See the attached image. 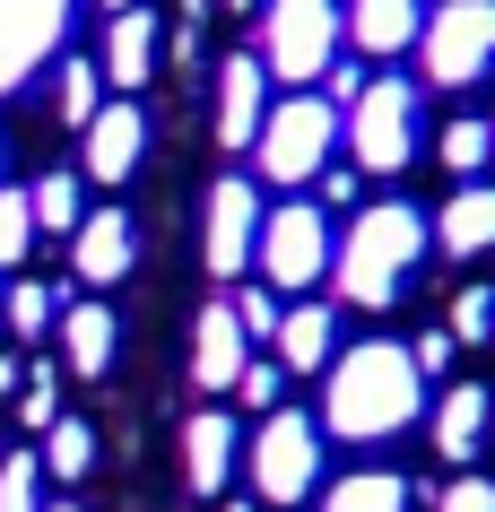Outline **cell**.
Here are the masks:
<instances>
[{"instance_id": "cell-1", "label": "cell", "mask_w": 495, "mask_h": 512, "mask_svg": "<svg viewBox=\"0 0 495 512\" xmlns=\"http://www.w3.org/2000/svg\"><path fill=\"white\" fill-rule=\"evenodd\" d=\"M426 408V374L400 339H357V348L330 356L322 374V434L330 443H391L417 426Z\"/></svg>"}, {"instance_id": "cell-2", "label": "cell", "mask_w": 495, "mask_h": 512, "mask_svg": "<svg viewBox=\"0 0 495 512\" xmlns=\"http://www.w3.org/2000/svg\"><path fill=\"white\" fill-rule=\"evenodd\" d=\"M426 252H435V217H417L409 200H365L330 252V296L357 313H391Z\"/></svg>"}, {"instance_id": "cell-3", "label": "cell", "mask_w": 495, "mask_h": 512, "mask_svg": "<svg viewBox=\"0 0 495 512\" xmlns=\"http://www.w3.org/2000/svg\"><path fill=\"white\" fill-rule=\"evenodd\" d=\"M330 148H339V105L313 96V87H287L270 113H261V131H252V183H278V191H304L322 183Z\"/></svg>"}, {"instance_id": "cell-4", "label": "cell", "mask_w": 495, "mask_h": 512, "mask_svg": "<svg viewBox=\"0 0 495 512\" xmlns=\"http://www.w3.org/2000/svg\"><path fill=\"white\" fill-rule=\"evenodd\" d=\"M322 417H304V408H270L261 426L244 434V478L261 504H313L322 495Z\"/></svg>"}, {"instance_id": "cell-5", "label": "cell", "mask_w": 495, "mask_h": 512, "mask_svg": "<svg viewBox=\"0 0 495 512\" xmlns=\"http://www.w3.org/2000/svg\"><path fill=\"white\" fill-rule=\"evenodd\" d=\"M339 35H348L339 0H261V44L252 53L278 87H313L339 61Z\"/></svg>"}, {"instance_id": "cell-6", "label": "cell", "mask_w": 495, "mask_h": 512, "mask_svg": "<svg viewBox=\"0 0 495 512\" xmlns=\"http://www.w3.org/2000/svg\"><path fill=\"white\" fill-rule=\"evenodd\" d=\"M487 70H495V0H426L417 79L426 87H478Z\"/></svg>"}, {"instance_id": "cell-7", "label": "cell", "mask_w": 495, "mask_h": 512, "mask_svg": "<svg viewBox=\"0 0 495 512\" xmlns=\"http://www.w3.org/2000/svg\"><path fill=\"white\" fill-rule=\"evenodd\" d=\"M357 174H409L417 157V79H365V96L339 113Z\"/></svg>"}, {"instance_id": "cell-8", "label": "cell", "mask_w": 495, "mask_h": 512, "mask_svg": "<svg viewBox=\"0 0 495 512\" xmlns=\"http://www.w3.org/2000/svg\"><path fill=\"white\" fill-rule=\"evenodd\" d=\"M330 252H339L330 217L313 209V200H287V209L261 217V252H252V270H261L270 296H313V287L330 278Z\"/></svg>"}, {"instance_id": "cell-9", "label": "cell", "mask_w": 495, "mask_h": 512, "mask_svg": "<svg viewBox=\"0 0 495 512\" xmlns=\"http://www.w3.org/2000/svg\"><path fill=\"white\" fill-rule=\"evenodd\" d=\"M261 217H270L261 183H252V174H218V183H209V209H200V270L209 278H244L252 252H261Z\"/></svg>"}, {"instance_id": "cell-10", "label": "cell", "mask_w": 495, "mask_h": 512, "mask_svg": "<svg viewBox=\"0 0 495 512\" xmlns=\"http://www.w3.org/2000/svg\"><path fill=\"white\" fill-rule=\"evenodd\" d=\"M70 270H79V287H122V278L139 270V226L131 209H87L79 217V235H70Z\"/></svg>"}, {"instance_id": "cell-11", "label": "cell", "mask_w": 495, "mask_h": 512, "mask_svg": "<svg viewBox=\"0 0 495 512\" xmlns=\"http://www.w3.org/2000/svg\"><path fill=\"white\" fill-rule=\"evenodd\" d=\"M139 157H148V113H139V96H113L87 122V183H131Z\"/></svg>"}, {"instance_id": "cell-12", "label": "cell", "mask_w": 495, "mask_h": 512, "mask_svg": "<svg viewBox=\"0 0 495 512\" xmlns=\"http://www.w3.org/2000/svg\"><path fill=\"white\" fill-rule=\"evenodd\" d=\"M157 44H165V27L148 18V0H139V9H122V18H105V44H96V70H105V87L139 96V87L157 79Z\"/></svg>"}, {"instance_id": "cell-13", "label": "cell", "mask_w": 495, "mask_h": 512, "mask_svg": "<svg viewBox=\"0 0 495 512\" xmlns=\"http://www.w3.org/2000/svg\"><path fill=\"white\" fill-rule=\"evenodd\" d=\"M261 113H270V70H261V53H226L218 61V148H252V131H261Z\"/></svg>"}, {"instance_id": "cell-14", "label": "cell", "mask_w": 495, "mask_h": 512, "mask_svg": "<svg viewBox=\"0 0 495 512\" xmlns=\"http://www.w3.org/2000/svg\"><path fill=\"white\" fill-rule=\"evenodd\" d=\"M252 365V330L235 322V304H209L192 322V382L218 400V391H235V374Z\"/></svg>"}, {"instance_id": "cell-15", "label": "cell", "mask_w": 495, "mask_h": 512, "mask_svg": "<svg viewBox=\"0 0 495 512\" xmlns=\"http://www.w3.org/2000/svg\"><path fill=\"white\" fill-rule=\"evenodd\" d=\"M235 469H244V426L218 417V408H200L183 426V478H192V495H226Z\"/></svg>"}, {"instance_id": "cell-16", "label": "cell", "mask_w": 495, "mask_h": 512, "mask_svg": "<svg viewBox=\"0 0 495 512\" xmlns=\"http://www.w3.org/2000/svg\"><path fill=\"white\" fill-rule=\"evenodd\" d=\"M487 426H495V400H487V382H443V400H435V452L452 460V469H469V460L487 452Z\"/></svg>"}, {"instance_id": "cell-17", "label": "cell", "mask_w": 495, "mask_h": 512, "mask_svg": "<svg viewBox=\"0 0 495 512\" xmlns=\"http://www.w3.org/2000/svg\"><path fill=\"white\" fill-rule=\"evenodd\" d=\"M53 339H61V356H70V374H79V382H105V374H113V339H122V322H113L105 296H79V304H61Z\"/></svg>"}, {"instance_id": "cell-18", "label": "cell", "mask_w": 495, "mask_h": 512, "mask_svg": "<svg viewBox=\"0 0 495 512\" xmlns=\"http://www.w3.org/2000/svg\"><path fill=\"white\" fill-rule=\"evenodd\" d=\"M270 356L287 365V374H330V356H339V313H330V304H313V296H296L287 313H278Z\"/></svg>"}, {"instance_id": "cell-19", "label": "cell", "mask_w": 495, "mask_h": 512, "mask_svg": "<svg viewBox=\"0 0 495 512\" xmlns=\"http://www.w3.org/2000/svg\"><path fill=\"white\" fill-rule=\"evenodd\" d=\"M435 252H452V261H478V252H495V183L478 174V183H461L452 200H443L435 217Z\"/></svg>"}, {"instance_id": "cell-20", "label": "cell", "mask_w": 495, "mask_h": 512, "mask_svg": "<svg viewBox=\"0 0 495 512\" xmlns=\"http://www.w3.org/2000/svg\"><path fill=\"white\" fill-rule=\"evenodd\" d=\"M417 27H426V0H348V44H357L365 61L409 53Z\"/></svg>"}, {"instance_id": "cell-21", "label": "cell", "mask_w": 495, "mask_h": 512, "mask_svg": "<svg viewBox=\"0 0 495 512\" xmlns=\"http://www.w3.org/2000/svg\"><path fill=\"white\" fill-rule=\"evenodd\" d=\"M313 512H409V478L400 469H348L313 495Z\"/></svg>"}, {"instance_id": "cell-22", "label": "cell", "mask_w": 495, "mask_h": 512, "mask_svg": "<svg viewBox=\"0 0 495 512\" xmlns=\"http://www.w3.org/2000/svg\"><path fill=\"white\" fill-rule=\"evenodd\" d=\"M435 157H443V174H452V183H478V174L495 165L487 113H452V122H443V139H435Z\"/></svg>"}, {"instance_id": "cell-23", "label": "cell", "mask_w": 495, "mask_h": 512, "mask_svg": "<svg viewBox=\"0 0 495 512\" xmlns=\"http://www.w3.org/2000/svg\"><path fill=\"white\" fill-rule=\"evenodd\" d=\"M53 105H61L70 131H87V122L105 113V70H96V53H70V61L53 70Z\"/></svg>"}, {"instance_id": "cell-24", "label": "cell", "mask_w": 495, "mask_h": 512, "mask_svg": "<svg viewBox=\"0 0 495 512\" xmlns=\"http://www.w3.org/2000/svg\"><path fill=\"white\" fill-rule=\"evenodd\" d=\"M27 200H35V235H79V217H87V183L79 174H35Z\"/></svg>"}, {"instance_id": "cell-25", "label": "cell", "mask_w": 495, "mask_h": 512, "mask_svg": "<svg viewBox=\"0 0 495 512\" xmlns=\"http://www.w3.org/2000/svg\"><path fill=\"white\" fill-rule=\"evenodd\" d=\"M44 478H61V486H79L87 469H96V434L79 426V417H53V426H44Z\"/></svg>"}, {"instance_id": "cell-26", "label": "cell", "mask_w": 495, "mask_h": 512, "mask_svg": "<svg viewBox=\"0 0 495 512\" xmlns=\"http://www.w3.org/2000/svg\"><path fill=\"white\" fill-rule=\"evenodd\" d=\"M61 287H44V278H18V287H9V296H0V313H9V330H18V339H44V330L61 322Z\"/></svg>"}, {"instance_id": "cell-27", "label": "cell", "mask_w": 495, "mask_h": 512, "mask_svg": "<svg viewBox=\"0 0 495 512\" xmlns=\"http://www.w3.org/2000/svg\"><path fill=\"white\" fill-rule=\"evenodd\" d=\"M443 330H452V348H495V287H461Z\"/></svg>"}, {"instance_id": "cell-28", "label": "cell", "mask_w": 495, "mask_h": 512, "mask_svg": "<svg viewBox=\"0 0 495 512\" xmlns=\"http://www.w3.org/2000/svg\"><path fill=\"white\" fill-rule=\"evenodd\" d=\"M0 512H44V460L0 452Z\"/></svg>"}, {"instance_id": "cell-29", "label": "cell", "mask_w": 495, "mask_h": 512, "mask_svg": "<svg viewBox=\"0 0 495 512\" xmlns=\"http://www.w3.org/2000/svg\"><path fill=\"white\" fill-rule=\"evenodd\" d=\"M35 252V200L27 191H0V270H18Z\"/></svg>"}, {"instance_id": "cell-30", "label": "cell", "mask_w": 495, "mask_h": 512, "mask_svg": "<svg viewBox=\"0 0 495 512\" xmlns=\"http://www.w3.org/2000/svg\"><path fill=\"white\" fill-rule=\"evenodd\" d=\"M226 304H235V322L252 330V348H270V339H278V313H287V304H278L270 287H235Z\"/></svg>"}, {"instance_id": "cell-31", "label": "cell", "mask_w": 495, "mask_h": 512, "mask_svg": "<svg viewBox=\"0 0 495 512\" xmlns=\"http://www.w3.org/2000/svg\"><path fill=\"white\" fill-rule=\"evenodd\" d=\"M278 391H287V365H278V356H252L244 374H235V400H244V408H261V417L278 408Z\"/></svg>"}, {"instance_id": "cell-32", "label": "cell", "mask_w": 495, "mask_h": 512, "mask_svg": "<svg viewBox=\"0 0 495 512\" xmlns=\"http://www.w3.org/2000/svg\"><path fill=\"white\" fill-rule=\"evenodd\" d=\"M9 408H18V426H35V434H44V426H53V417H61V408H53V374L35 365V374H27V391H18V400H9Z\"/></svg>"}, {"instance_id": "cell-33", "label": "cell", "mask_w": 495, "mask_h": 512, "mask_svg": "<svg viewBox=\"0 0 495 512\" xmlns=\"http://www.w3.org/2000/svg\"><path fill=\"white\" fill-rule=\"evenodd\" d=\"M435 512H495V478H452L435 495Z\"/></svg>"}, {"instance_id": "cell-34", "label": "cell", "mask_w": 495, "mask_h": 512, "mask_svg": "<svg viewBox=\"0 0 495 512\" xmlns=\"http://www.w3.org/2000/svg\"><path fill=\"white\" fill-rule=\"evenodd\" d=\"M322 79H330V105L348 113V105H357V96H365V61H330Z\"/></svg>"}, {"instance_id": "cell-35", "label": "cell", "mask_w": 495, "mask_h": 512, "mask_svg": "<svg viewBox=\"0 0 495 512\" xmlns=\"http://www.w3.org/2000/svg\"><path fill=\"white\" fill-rule=\"evenodd\" d=\"M409 356H417V374L435 382L443 365H452V330H417V348H409Z\"/></svg>"}, {"instance_id": "cell-36", "label": "cell", "mask_w": 495, "mask_h": 512, "mask_svg": "<svg viewBox=\"0 0 495 512\" xmlns=\"http://www.w3.org/2000/svg\"><path fill=\"white\" fill-rule=\"evenodd\" d=\"M18 391H27V365H18V356L0 348V400H18Z\"/></svg>"}, {"instance_id": "cell-37", "label": "cell", "mask_w": 495, "mask_h": 512, "mask_svg": "<svg viewBox=\"0 0 495 512\" xmlns=\"http://www.w3.org/2000/svg\"><path fill=\"white\" fill-rule=\"evenodd\" d=\"M226 9H261V0H226Z\"/></svg>"}, {"instance_id": "cell-38", "label": "cell", "mask_w": 495, "mask_h": 512, "mask_svg": "<svg viewBox=\"0 0 495 512\" xmlns=\"http://www.w3.org/2000/svg\"><path fill=\"white\" fill-rule=\"evenodd\" d=\"M226 512H261V504H226Z\"/></svg>"}, {"instance_id": "cell-39", "label": "cell", "mask_w": 495, "mask_h": 512, "mask_svg": "<svg viewBox=\"0 0 495 512\" xmlns=\"http://www.w3.org/2000/svg\"><path fill=\"white\" fill-rule=\"evenodd\" d=\"M44 512H79V504H44Z\"/></svg>"}, {"instance_id": "cell-40", "label": "cell", "mask_w": 495, "mask_h": 512, "mask_svg": "<svg viewBox=\"0 0 495 512\" xmlns=\"http://www.w3.org/2000/svg\"><path fill=\"white\" fill-rule=\"evenodd\" d=\"M487 139H495V113H487Z\"/></svg>"}]
</instances>
